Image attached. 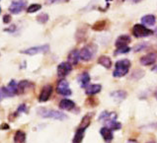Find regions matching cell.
<instances>
[{
    "instance_id": "6da1fadb",
    "label": "cell",
    "mask_w": 157,
    "mask_h": 143,
    "mask_svg": "<svg viewBox=\"0 0 157 143\" xmlns=\"http://www.w3.org/2000/svg\"><path fill=\"white\" fill-rule=\"evenodd\" d=\"M129 67H131V61L128 59H122L116 62L115 64V70L113 72L114 77H123L128 73Z\"/></svg>"
},
{
    "instance_id": "7a4b0ae2",
    "label": "cell",
    "mask_w": 157,
    "mask_h": 143,
    "mask_svg": "<svg viewBox=\"0 0 157 143\" xmlns=\"http://www.w3.org/2000/svg\"><path fill=\"white\" fill-rule=\"evenodd\" d=\"M38 114L41 115V117L46 118V119H58V120H63L67 119L66 115L62 114L61 111H55V110L40 109L38 111Z\"/></svg>"
},
{
    "instance_id": "3957f363",
    "label": "cell",
    "mask_w": 157,
    "mask_h": 143,
    "mask_svg": "<svg viewBox=\"0 0 157 143\" xmlns=\"http://www.w3.org/2000/svg\"><path fill=\"white\" fill-rule=\"evenodd\" d=\"M152 34H153V32H152L151 30L147 29L144 25H141V24L134 25L132 28V35L136 38H145Z\"/></svg>"
},
{
    "instance_id": "277c9868",
    "label": "cell",
    "mask_w": 157,
    "mask_h": 143,
    "mask_svg": "<svg viewBox=\"0 0 157 143\" xmlns=\"http://www.w3.org/2000/svg\"><path fill=\"white\" fill-rule=\"evenodd\" d=\"M96 47H94V44L91 46L84 47L81 51H80V59H82L83 61H89L93 58L94 55H95Z\"/></svg>"
},
{
    "instance_id": "5b68a950",
    "label": "cell",
    "mask_w": 157,
    "mask_h": 143,
    "mask_svg": "<svg viewBox=\"0 0 157 143\" xmlns=\"http://www.w3.org/2000/svg\"><path fill=\"white\" fill-rule=\"evenodd\" d=\"M48 51H50V46H48V44H44V46L27 48V50L22 51L21 52L24 53V55H38V53H46Z\"/></svg>"
},
{
    "instance_id": "8992f818",
    "label": "cell",
    "mask_w": 157,
    "mask_h": 143,
    "mask_svg": "<svg viewBox=\"0 0 157 143\" xmlns=\"http://www.w3.org/2000/svg\"><path fill=\"white\" fill-rule=\"evenodd\" d=\"M56 92L61 96H70L71 90L69 88V84L65 79H61L58 81L56 86Z\"/></svg>"
},
{
    "instance_id": "52a82bcc",
    "label": "cell",
    "mask_w": 157,
    "mask_h": 143,
    "mask_svg": "<svg viewBox=\"0 0 157 143\" xmlns=\"http://www.w3.org/2000/svg\"><path fill=\"white\" fill-rule=\"evenodd\" d=\"M71 70H72V65H71L68 61L66 62H61V63L57 66V75L58 77L63 79L66 75H68Z\"/></svg>"
},
{
    "instance_id": "ba28073f",
    "label": "cell",
    "mask_w": 157,
    "mask_h": 143,
    "mask_svg": "<svg viewBox=\"0 0 157 143\" xmlns=\"http://www.w3.org/2000/svg\"><path fill=\"white\" fill-rule=\"evenodd\" d=\"M27 2L25 0H18V1H14L11 3L10 7H9V11H10L12 14H19L22 11L24 10L26 7Z\"/></svg>"
},
{
    "instance_id": "9c48e42d",
    "label": "cell",
    "mask_w": 157,
    "mask_h": 143,
    "mask_svg": "<svg viewBox=\"0 0 157 143\" xmlns=\"http://www.w3.org/2000/svg\"><path fill=\"white\" fill-rule=\"evenodd\" d=\"M52 85H46V86L43 87L41 93H40L39 101L41 103L48 101V99H50L52 96Z\"/></svg>"
},
{
    "instance_id": "30bf717a",
    "label": "cell",
    "mask_w": 157,
    "mask_h": 143,
    "mask_svg": "<svg viewBox=\"0 0 157 143\" xmlns=\"http://www.w3.org/2000/svg\"><path fill=\"white\" fill-rule=\"evenodd\" d=\"M157 60V53L155 52H149L147 55H143L140 58V63L144 66H148L154 64Z\"/></svg>"
},
{
    "instance_id": "8fae6325",
    "label": "cell",
    "mask_w": 157,
    "mask_h": 143,
    "mask_svg": "<svg viewBox=\"0 0 157 143\" xmlns=\"http://www.w3.org/2000/svg\"><path fill=\"white\" fill-rule=\"evenodd\" d=\"M33 87L34 85L32 82L28 81V80H23V81L19 82V84H18V94H25Z\"/></svg>"
},
{
    "instance_id": "7c38bea8",
    "label": "cell",
    "mask_w": 157,
    "mask_h": 143,
    "mask_svg": "<svg viewBox=\"0 0 157 143\" xmlns=\"http://www.w3.org/2000/svg\"><path fill=\"white\" fill-rule=\"evenodd\" d=\"M100 133L103 137V139H104L107 143H111L112 140H113L114 138V135H113V130H112L111 128H109L108 126H104L101 128L100 130Z\"/></svg>"
},
{
    "instance_id": "4fadbf2b",
    "label": "cell",
    "mask_w": 157,
    "mask_h": 143,
    "mask_svg": "<svg viewBox=\"0 0 157 143\" xmlns=\"http://www.w3.org/2000/svg\"><path fill=\"white\" fill-rule=\"evenodd\" d=\"M59 108L64 111H71L75 108V103L69 99H63L59 102Z\"/></svg>"
},
{
    "instance_id": "5bb4252c",
    "label": "cell",
    "mask_w": 157,
    "mask_h": 143,
    "mask_svg": "<svg viewBox=\"0 0 157 143\" xmlns=\"http://www.w3.org/2000/svg\"><path fill=\"white\" fill-rule=\"evenodd\" d=\"M129 43H131V38L128 36H120L118 40L116 41V47L120 48V47H128V44Z\"/></svg>"
},
{
    "instance_id": "9a60e30c",
    "label": "cell",
    "mask_w": 157,
    "mask_h": 143,
    "mask_svg": "<svg viewBox=\"0 0 157 143\" xmlns=\"http://www.w3.org/2000/svg\"><path fill=\"white\" fill-rule=\"evenodd\" d=\"M80 59V52L77 50L71 51L70 53L68 55V62L71 65H76L78 63V61Z\"/></svg>"
},
{
    "instance_id": "2e32d148",
    "label": "cell",
    "mask_w": 157,
    "mask_h": 143,
    "mask_svg": "<svg viewBox=\"0 0 157 143\" xmlns=\"http://www.w3.org/2000/svg\"><path fill=\"white\" fill-rule=\"evenodd\" d=\"M78 82L82 88H86L89 85V83H90V75H89L87 72L81 73L78 77Z\"/></svg>"
},
{
    "instance_id": "e0dca14e",
    "label": "cell",
    "mask_w": 157,
    "mask_h": 143,
    "mask_svg": "<svg viewBox=\"0 0 157 143\" xmlns=\"http://www.w3.org/2000/svg\"><path fill=\"white\" fill-rule=\"evenodd\" d=\"M102 90V86L100 84H91L86 88V94L89 96L96 95Z\"/></svg>"
},
{
    "instance_id": "ac0fdd59",
    "label": "cell",
    "mask_w": 157,
    "mask_h": 143,
    "mask_svg": "<svg viewBox=\"0 0 157 143\" xmlns=\"http://www.w3.org/2000/svg\"><path fill=\"white\" fill-rule=\"evenodd\" d=\"M111 97L113 98L116 102H122L127 98V92L122 91V90L115 91L113 93H111Z\"/></svg>"
},
{
    "instance_id": "d6986e66",
    "label": "cell",
    "mask_w": 157,
    "mask_h": 143,
    "mask_svg": "<svg viewBox=\"0 0 157 143\" xmlns=\"http://www.w3.org/2000/svg\"><path fill=\"white\" fill-rule=\"evenodd\" d=\"M98 63L101 64L103 67H105L107 69L111 68L112 66V60L109 56H106V55H102L98 58Z\"/></svg>"
},
{
    "instance_id": "ffe728a7",
    "label": "cell",
    "mask_w": 157,
    "mask_h": 143,
    "mask_svg": "<svg viewBox=\"0 0 157 143\" xmlns=\"http://www.w3.org/2000/svg\"><path fill=\"white\" fill-rule=\"evenodd\" d=\"M84 132H85L84 128L78 127L74 134V137H73V140H72L73 143H81L83 140V137H84Z\"/></svg>"
},
{
    "instance_id": "44dd1931",
    "label": "cell",
    "mask_w": 157,
    "mask_h": 143,
    "mask_svg": "<svg viewBox=\"0 0 157 143\" xmlns=\"http://www.w3.org/2000/svg\"><path fill=\"white\" fill-rule=\"evenodd\" d=\"M6 88H7V90L11 97L14 96L15 94H18V84L16 83L15 80H11V81L9 82V84L7 85Z\"/></svg>"
},
{
    "instance_id": "7402d4cb",
    "label": "cell",
    "mask_w": 157,
    "mask_h": 143,
    "mask_svg": "<svg viewBox=\"0 0 157 143\" xmlns=\"http://www.w3.org/2000/svg\"><path fill=\"white\" fill-rule=\"evenodd\" d=\"M14 143H26V133L22 130H17L14 135Z\"/></svg>"
},
{
    "instance_id": "603a6c76",
    "label": "cell",
    "mask_w": 157,
    "mask_h": 143,
    "mask_svg": "<svg viewBox=\"0 0 157 143\" xmlns=\"http://www.w3.org/2000/svg\"><path fill=\"white\" fill-rule=\"evenodd\" d=\"M141 22L146 26H153L155 25L156 19L153 15H146L141 18Z\"/></svg>"
},
{
    "instance_id": "cb8c5ba5",
    "label": "cell",
    "mask_w": 157,
    "mask_h": 143,
    "mask_svg": "<svg viewBox=\"0 0 157 143\" xmlns=\"http://www.w3.org/2000/svg\"><path fill=\"white\" fill-rule=\"evenodd\" d=\"M91 119H92V115H84L82 120H81V123H80V126L79 127L86 129L89 126H90Z\"/></svg>"
},
{
    "instance_id": "d4e9b609",
    "label": "cell",
    "mask_w": 157,
    "mask_h": 143,
    "mask_svg": "<svg viewBox=\"0 0 157 143\" xmlns=\"http://www.w3.org/2000/svg\"><path fill=\"white\" fill-rule=\"evenodd\" d=\"M42 6L40 4H31V5L27 8V12L28 13H35L39 10H41Z\"/></svg>"
},
{
    "instance_id": "484cf974",
    "label": "cell",
    "mask_w": 157,
    "mask_h": 143,
    "mask_svg": "<svg viewBox=\"0 0 157 143\" xmlns=\"http://www.w3.org/2000/svg\"><path fill=\"white\" fill-rule=\"evenodd\" d=\"M37 20H38L39 23L44 24V23H46V22H48V15L46 14V13H44V14H41L40 16H38Z\"/></svg>"
},
{
    "instance_id": "4316f807",
    "label": "cell",
    "mask_w": 157,
    "mask_h": 143,
    "mask_svg": "<svg viewBox=\"0 0 157 143\" xmlns=\"http://www.w3.org/2000/svg\"><path fill=\"white\" fill-rule=\"evenodd\" d=\"M105 25H106L105 21H100V22H98V23H96L95 25L93 26V29L95 31H102L103 29H104Z\"/></svg>"
},
{
    "instance_id": "83f0119b",
    "label": "cell",
    "mask_w": 157,
    "mask_h": 143,
    "mask_svg": "<svg viewBox=\"0 0 157 143\" xmlns=\"http://www.w3.org/2000/svg\"><path fill=\"white\" fill-rule=\"evenodd\" d=\"M6 97H11L7 90V88L6 87L0 88V99H3V98H6Z\"/></svg>"
},
{
    "instance_id": "f1b7e54d",
    "label": "cell",
    "mask_w": 157,
    "mask_h": 143,
    "mask_svg": "<svg viewBox=\"0 0 157 143\" xmlns=\"http://www.w3.org/2000/svg\"><path fill=\"white\" fill-rule=\"evenodd\" d=\"M131 51V48L128 47H120V48H117L116 51V55H123V53H127Z\"/></svg>"
},
{
    "instance_id": "f546056e",
    "label": "cell",
    "mask_w": 157,
    "mask_h": 143,
    "mask_svg": "<svg viewBox=\"0 0 157 143\" xmlns=\"http://www.w3.org/2000/svg\"><path fill=\"white\" fill-rule=\"evenodd\" d=\"M11 22V16L10 15H5L3 17V23L4 24H9Z\"/></svg>"
},
{
    "instance_id": "4dcf8cb0",
    "label": "cell",
    "mask_w": 157,
    "mask_h": 143,
    "mask_svg": "<svg viewBox=\"0 0 157 143\" xmlns=\"http://www.w3.org/2000/svg\"><path fill=\"white\" fill-rule=\"evenodd\" d=\"M144 47H146V44L145 43H140V44H138V46H136V47H134V51H140Z\"/></svg>"
},
{
    "instance_id": "1f68e13d",
    "label": "cell",
    "mask_w": 157,
    "mask_h": 143,
    "mask_svg": "<svg viewBox=\"0 0 157 143\" xmlns=\"http://www.w3.org/2000/svg\"><path fill=\"white\" fill-rule=\"evenodd\" d=\"M16 29V26L15 25H13L11 26L10 28H8V29H5V31H8V32H14V30Z\"/></svg>"
},
{
    "instance_id": "d6a6232c",
    "label": "cell",
    "mask_w": 157,
    "mask_h": 143,
    "mask_svg": "<svg viewBox=\"0 0 157 143\" xmlns=\"http://www.w3.org/2000/svg\"><path fill=\"white\" fill-rule=\"evenodd\" d=\"M9 128V126L7 123H3L1 126H0V129H3V130H5V129H8Z\"/></svg>"
},
{
    "instance_id": "836d02e7",
    "label": "cell",
    "mask_w": 157,
    "mask_h": 143,
    "mask_svg": "<svg viewBox=\"0 0 157 143\" xmlns=\"http://www.w3.org/2000/svg\"><path fill=\"white\" fill-rule=\"evenodd\" d=\"M64 0H48V3H56V2H61Z\"/></svg>"
},
{
    "instance_id": "e575fe53",
    "label": "cell",
    "mask_w": 157,
    "mask_h": 143,
    "mask_svg": "<svg viewBox=\"0 0 157 143\" xmlns=\"http://www.w3.org/2000/svg\"><path fill=\"white\" fill-rule=\"evenodd\" d=\"M127 143H138V142L136 140H134V139H128L127 141Z\"/></svg>"
},
{
    "instance_id": "d590c367",
    "label": "cell",
    "mask_w": 157,
    "mask_h": 143,
    "mask_svg": "<svg viewBox=\"0 0 157 143\" xmlns=\"http://www.w3.org/2000/svg\"><path fill=\"white\" fill-rule=\"evenodd\" d=\"M152 71H154V72H157V65H155L153 68H152Z\"/></svg>"
},
{
    "instance_id": "8d00e7d4",
    "label": "cell",
    "mask_w": 157,
    "mask_h": 143,
    "mask_svg": "<svg viewBox=\"0 0 157 143\" xmlns=\"http://www.w3.org/2000/svg\"><path fill=\"white\" fill-rule=\"evenodd\" d=\"M133 2H140V1H141V0H132Z\"/></svg>"
},
{
    "instance_id": "74e56055",
    "label": "cell",
    "mask_w": 157,
    "mask_h": 143,
    "mask_svg": "<svg viewBox=\"0 0 157 143\" xmlns=\"http://www.w3.org/2000/svg\"><path fill=\"white\" fill-rule=\"evenodd\" d=\"M146 143H155L154 141H148V142H146Z\"/></svg>"
},
{
    "instance_id": "f35d334b",
    "label": "cell",
    "mask_w": 157,
    "mask_h": 143,
    "mask_svg": "<svg viewBox=\"0 0 157 143\" xmlns=\"http://www.w3.org/2000/svg\"><path fill=\"white\" fill-rule=\"evenodd\" d=\"M0 13H1V8H0Z\"/></svg>"
},
{
    "instance_id": "ab89813d",
    "label": "cell",
    "mask_w": 157,
    "mask_h": 143,
    "mask_svg": "<svg viewBox=\"0 0 157 143\" xmlns=\"http://www.w3.org/2000/svg\"><path fill=\"white\" fill-rule=\"evenodd\" d=\"M156 99H157V94H156Z\"/></svg>"
}]
</instances>
